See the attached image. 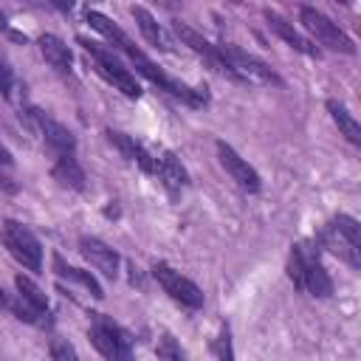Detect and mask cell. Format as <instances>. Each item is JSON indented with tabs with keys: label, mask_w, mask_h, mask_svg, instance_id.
<instances>
[{
	"label": "cell",
	"mask_w": 361,
	"mask_h": 361,
	"mask_svg": "<svg viewBox=\"0 0 361 361\" xmlns=\"http://www.w3.org/2000/svg\"><path fill=\"white\" fill-rule=\"evenodd\" d=\"M316 243L322 248H327L330 254H336L341 262H347L350 268L361 265V226L355 217L350 214H338L333 217L316 237Z\"/></svg>",
	"instance_id": "obj_1"
},
{
	"label": "cell",
	"mask_w": 361,
	"mask_h": 361,
	"mask_svg": "<svg viewBox=\"0 0 361 361\" xmlns=\"http://www.w3.org/2000/svg\"><path fill=\"white\" fill-rule=\"evenodd\" d=\"M288 276H290V282H293L299 290H305V293H310V296L324 299V296L333 293V279H330V274L324 271V265L319 262V257H316L307 245H293V248H290V257H288Z\"/></svg>",
	"instance_id": "obj_2"
},
{
	"label": "cell",
	"mask_w": 361,
	"mask_h": 361,
	"mask_svg": "<svg viewBox=\"0 0 361 361\" xmlns=\"http://www.w3.org/2000/svg\"><path fill=\"white\" fill-rule=\"evenodd\" d=\"M79 45L90 54L96 71H99L116 90H121L127 99H138V96H141V87H138L135 76L118 62V56H116L113 51H107L104 45H99V42H93V39H85V37H79Z\"/></svg>",
	"instance_id": "obj_3"
},
{
	"label": "cell",
	"mask_w": 361,
	"mask_h": 361,
	"mask_svg": "<svg viewBox=\"0 0 361 361\" xmlns=\"http://www.w3.org/2000/svg\"><path fill=\"white\" fill-rule=\"evenodd\" d=\"M0 240L8 248V254L28 271H42V245L39 240L17 220H3L0 223Z\"/></svg>",
	"instance_id": "obj_4"
},
{
	"label": "cell",
	"mask_w": 361,
	"mask_h": 361,
	"mask_svg": "<svg viewBox=\"0 0 361 361\" xmlns=\"http://www.w3.org/2000/svg\"><path fill=\"white\" fill-rule=\"evenodd\" d=\"M299 23L305 25V31H307L319 45H324V48H330V51H341V54H355L353 39H350L330 17H324L322 11H316V8H310V6H302V8H299Z\"/></svg>",
	"instance_id": "obj_5"
},
{
	"label": "cell",
	"mask_w": 361,
	"mask_h": 361,
	"mask_svg": "<svg viewBox=\"0 0 361 361\" xmlns=\"http://www.w3.org/2000/svg\"><path fill=\"white\" fill-rule=\"evenodd\" d=\"M152 276L158 279V285H161L175 302L186 305V307H192V310L203 307V290H200L192 279H186L180 271H175L172 265L155 262V265H152Z\"/></svg>",
	"instance_id": "obj_6"
},
{
	"label": "cell",
	"mask_w": 361,
	"mask_h": 361,
	"mask_svg": "<svg viewBox=\"0 0 361 361\" xmlns=\"http://www.w3.org/2000/svg\"><path fill=\"white\" fill-rule=\"evenodd\" d=\"M90 341L104 358H127L130 355V336L104 316H96V322L90 327Z\"/></svg>",
	"instance_id": "obj_7"
},
{
	"label": "cell",
	"mask_w": 361,
	"mask_h": 361,
	"mask_svg": "<svg viewBox=\"0 0 361 361\" xmlns=\"http://www.w3.org/2000/svg\"><path fill=\"white\" fill-rule=\"evenodd\" d=\"M172 28H175V34L180 37V42L183 45H189L195 54H200L203 59H206V65L212 68V71H217V73H223V76H231V79H237L234 76V71L228 68V62L223 59V54H220V45H212L206 37H200L195 28H189L186 23H172Z\"/></svg>",
	"instance_id": "obj_8"
},
{
	"label": "cell",
	"mask_w": 361,
	"mask_h": 361,
	"mask_svg": "<svg viewBox=\"0 0 361 361\" xmlns=\"http://www.w3.org/2000/svg\"><path fill=\"white\" fill-rule=\"evenodd\" d=\"M220 54H223V59L228 62V68L234 71L237 79L279 82V76H276L262 59H257V56H251V54H245V51H240V48H234V45H220Z\"/></svg>",
	"instance_id": "obj_9"
},
{
	"label": "cell",
	"mask_w": 361,
	"mask_h": 361,
	"mask_svg": "<svg viewBox=\"0 0 361 361\" xmlns=\"http://www.w3.org/2000/svg\"><path fill=\"white\" fill-rule=\"evenodd\" d=\"M217 155H220L223 169L231 175V180H234L240 189H245V192H259L262 180H259L257 169H254L245 158H240V152H237L234 147H228L226 141H217Z\"/></svg>",
	"instance_id": "obj_10"
},
{
	"label": "cell",
	"mask_w": 361,
	"mask_h": 361,
	"mask_svg": "<svg viewBox=\"0 0 361 361\" xmlns=\"http://www.w3.org/2000/svg\"><path fill=\"white\" fill-rule=\"evenodd\" d=\"M28 116H31V121L39 127L45 144H48L54 152H59V155H71V152L76 149V138H73V133H71L65 124H59L56 118H51L48 113H42V110H37V107H31Z\"/></svg>",
	"instance_id": "obj_11"
},
{
	"label": "cell",
	"mask_w": 361,
	"mask_h": 361,
	"mask_svg": "<svg viewBox=\"0 0 361 361\" xmlns=\"http://www.w3.org/2000/svg\"><path fill=\"white\" fill-rule=\"evenodd\" d=\"M79 251H82V257L96 268V271H102L104 276H116L118 274V254L107 245V243H102V240H96V237H82L79 240Z\"/></svg>",
	"instance_id": "obj_12"
},
{
	"label": "cell",
	"mask_w": 361,
	"mask_h": 361,
	"mask_svg": "<svg viewBox=\"0 0 361 361\" xmlns=\"http://www.w3.org/2000/svg\"><path fill=\"white\" fill-rule=\"evenodd\" d=\"M265 20H268L271 31H274L279 39H285L293 51H299V54H305V56H319V48H316L307 37H302V34L293 28V23H288L282 14H276V11H265Z\"/></svg>",
	"instance_id": "obj_13"
},
{
	"label": "cell",
	"mask_w": 361,
	"mask_h": 361,
	"mask_svg": "<svg viewBox=\"0 0 361 361\" xmlns=\"http://www.w3.org/2000/svg\"><path fill=\"white\" fill-rule=\"evenodd\" d=\"M155 175H161L164 186L169 192H180V189L189 186V172H186V166L180 164V158L172 149H166L161 158H155Z\"/></svg>",
	"instance_id": "obj_14"
},
{
	"label": "cell",
	"mask_w": 361,
	"mask_h": 361,
	"mask_svg": "<svg viewBox=\"0 0 361 361\" xmlns=\"http://www.w3.org/2000/svg\"><path fill=\"white\" fill-rule=\"evenodd\" d=\"M107 138H110V144H113L127 161H133V164H138L144 172L155 175V158H152L135 138H130V135H124V133H118V130H107Z\"/></svg>",
	"instance_id": "obj_15"
},
{
	"label": "cell",
	"mask_w": 361,
	"mask_h": 361,
	"mask_svg": "<svg viewBox=\"0 0 361 361\" xmlns=\"http://www.w3.org/2000/svg\"><path fill=\"white\" fill-rule=\"evenodd\" d=\"M37 45H39V54L45 56V62H48V65H51L56 73H71L73 56H71L68 42H62L56 34H42Z\"/></svg>",
	"instance_id": "obj_16"
},
{
	"label": "cell",
	"mask_w": 361,
	"mask_h": 361,
	"mask_svg": "<svg viewBox=\"0 0 361 361\" xmlns=\"http://www.w3.org/2000/svg\"><path fill=\"white\" fill-rule=\"evenodd\" d=\"M133 20H135L141 37H144L152 48H158V51H172V39H169V34L155 23V17H152L144 6H133Z\"/></svg>",
	"instance_id": "obj_17"
},
{
	"label": "cell",
	"mask_w": 361,
	"mask_h": 361,
	"mask_svg": "<svg viewBox=\"0 0 361 361\" xmlns=\"http://www.w3.org/2000/svg\"><path fill=\"white\" fill-rule=\"evenodd\" d=\"M51 175H54V180H56L59 186H65V189H73V192H82V189H85V172H82V166L76 164L73 152H71V155H59L56 164H54V169H51Z\"/></svg>",
	"instance_id": "obj_18"
},
{
	"label": "cell",
	"mask_w": 361,
	"mask_h": 361,
	"mask_svg": "<svg viewBox=\"0 0 361 361\" xmlns=\"http://www.w3.org/2000/svg\"><path fill=\"white\" fill-rule=\"evenodd\" d=\"M87 23H90V28H96L102 37H107V39H110L118 51H124V54L135 45V42H133V39H130V37H127V34H124L113 20H110V17H104L102 11H87Z\"/></svg>",
	"instance_id": "obj_19"
},
{
	"label": "cell",
	"mask_w": 361,
	"mask_h": 361,
	"mask_svg": "<svg viewBox=\"0 0 361 361\" xmlns=\"http://www.w3.org/2000/svg\"><path fill=\"white\" fill-rule=\"evenodd\" d=\"M327 110H330V116H333V121H336V127H338V133L350 141V144H361V124L355 121V116L341 104V102H336V99H330L327 102Z\"/></svg>",
	"instance_id": "obj_20"
},
{
	"label": "cell",
	"mask_w": 361,
	"mask_h": 361,
	"mask_svg": "<svg viewBox=\"0 0 361 361\" xmlns=\"http://www.w3.org/2000/svg\"><path fill=\"white\" fill-rule=\"evenodd\" d=\"M54 268H56V274L62 276V279H71V282H79V285H85L96 299H102L104 293H102V285L87 274V271H82V268H73V265H65V259L56 254L54 257Z\"/></svg>",
	"instance_id": "obj_21"
},
{
	"label": "cell",
	"mask_w": 361,
	"mask_h": 361,
	"mask_svg": "<svg viewBox=\"0 0 361 361\" xmlns=\"http://www.w3.org/2000/svg\"><path fill=\"white\" fill-rule=\"evenodd\" d=\"M14 285H17V296H20L23 302H28L39 316H48V299H45V293H42L28 276L20 274V276L14 279Z\"/></svg>",
	"instance_id": "obj_22"
},
{
	"label": "cell",
	"mask_w": 361,
	"mask_h": 361,
	"mask_svg": "<svg viewBox=\"0 0 361 361\" xmlns=\"http://www.w3.org/2000/svg\"><path fill=\"white\" fill-rule=\"evenodd\" d=\"M0 93L6 99H11V93H14V73L3 59H0Z\"/></svg>",
	"instance_id": "obj_23"
},
{
	"label": "cell",
	"mask_w": 361,
	"mask_h": 361,
	"mask_svg": "<svg viewBox=\"0 0 361 361\" xmlns=\"http://www.w3.org/2000/svg\"><path fill=\"white\" fill-rule=\"evenodd\" d=\"M158 355H161V358H180L183 353H180V347H175V341H172L169 336H164L161 344H158Z\"/></svg>",
	"instance_id": "obj_24"
},
{
	"label": "cell",
	"mask_w": 361,
	"mask_h": 361,
	"mask_svg": "<svg viewBox=\"0 0 361 361\" xmlns=\"http://www.w3.org/2000/svg\"><path fill=\"white\" fill-rule=\"evenodd\" d=\"M214 355H217V358H231V355H234V353H231V341H228V330H223L220 338L214 341Z\"/></svg>",
	"instance_id": "obj_25"
},
{
	"label": "cell",
	"mask_w": 361,
	"mask_h": 361,
	"mask_svg": "<svg viewBox=\"0 0 361 361\" xmlns=\"http://www.w3.org/2000/svg\"><path fill=\"white\" fill-rule=\"evenodd\" d=\"M51 358H76V350L65 341H54L51 344Z\"/></svg>",
	"instance_id": "obj_26"
},
{
	"label": "cell",
	"mask_w": 361,
	"mask_h": 361,
	"mask_svg": "<svg viewBox=\"0 0 361 361\" xmlns=\"http://www.w3.org/2000/svg\"><path fill=\"white\" fill-rule=\"evenodd\" d=\"M0 34H8L11 39H20V42H25V37H23V34H17V31L11 28V23H8V17L3 14V8H0Z\"/></svg>",
	"instance_id": "obj_27"
},
{
	"label": "cell",
	"mask_w": 361,
	"mask_h": 361,
	"mask_svg": "<svg viewBox=\"0 0 361 361\" xmlns=\"http://www.w3.org/2000/svg\"><path fill=\"white\" fill-rule=\"evenodd\" d=\"M149 3H155V6H161V8H169V11H175V8L180 6V0H149Z\"/></svg>",
	"instance_id": "obj_28"
},
{
	"label": "cell",
	"mask_w": 361,
	"mask_h": 361,
	"mask_svg": "<svg viewBox=\"0 0 361 361\" xmlns=\"http://www.w3.org/2000/svg\"><path fill=\"white\" fill-rule=\"evenodd\" d=\"M0 164H3V166H11V152L6 149V144H3V141H0Z\"/></svg>",
	"instance_id": "obj_29"
},
{
	"label": "cell",
	"mask_w": 361,
	"mask_h": 361,
	"mask_svg": "<svg viewBox=\"0 0 361 361\" xmlns=\"http://www.w3.org/2000/svg\"><path fill=\"white\" fill-rule=\"evenodd\" d=\"M51 3H54L56 8H62V11H68V8L73 6V0H51Z\"/></svg>",
	"instance_id": "obj_30"
},
{
	"label": "cell",
	"mask_w": 361,
	"mask_h": 361,
	"mask_svg": "<svg viewBox=\"0 0 361 361\" xmlns=\"http://www.w3.org/2000/svg\"><path fill=\"white\" fill-rule=\"evenodd\" d=\"M0 186H3L6 192H17V186H14V183H8V178H3V175H0Z\"/></svg>",
	"instance_id": "obj_31"
},
{
	"label": "cell",
	"mask_w": 361,
	"mask_h": 361,
	"mask_svg": "<svg viewBox=\"0 0 361 361\" xmlns=\"http://www.w3.org/2000/svg\"><path fill=\"white\" fill-rule=\"evenodd\" d=\"M17 3H28V6H37V0H17Z\"/></svg>",
	"instance_id": "obj_32"
},
{
	"label": "cell",
	"mask_w": 361,
	"mask_h": 361,
	"mask_svg": "<svg viewBox=\"0 0 361 361\" xmlns=\"http://www.w3.org/2000/svg\"><path fill=\"white\" fill-rule=\"evenodd\" d=\"M338 3H344V6H347V3H350V0H338Z\"/></svg>",
	"instance_id": "obj_33"
}]
</instances>
